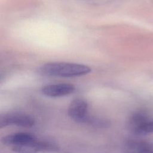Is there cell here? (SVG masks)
<instances>
[{"label":"cell","instance_id":"6da1fadb","mask_svg":"<svg viewBox=\"0 0 153 153\" xmlns=\"http://www.w3.org/2000/svg\"><path fill=\"white\" fill-rule=\"evenodd\" d=\"M90 71V68L87 65L67 62L48 63L40 68V72L44 75L66 78L87 75Z\"/></svg>","mask_w":153,"mask_h":153},{"label":"cell","instance_id":"7a4b0ae2","mask_svg":"<svg viewBox=\"0 0 153 153\" xmlns=\"http://www.w3.org/2000/svg\"><path fill=\"white\" fill-rule=\"evenodd\" d=\"M35 120L30 115L18 112L4 114L0 118V127L16 126L29 128L34 126Z\"/></svg>","mask_w":153,"mask_h":153},{"label":"cell","instance_id":"3957f363","mask_svg":"<svg viewBox=\"0 0 153 153\" xmlns=\"http://www.w3.org/2000/svg\"><path fill=\"white\" fill-rule=\"evenodd\" d=\"M88 104L82 99L77 98L73 100L68 108V115L74 121L78 123L87 121Z\"/></svg>","mask_w":153,"mask_h":153},{"label":"cell","instance_id":"277c9868","mask_svg":"<svg viewBox=\"0 0 153 153\" xmlns=\"http://www.w3.org/2000/svg\"><path fill=\"white\" fill-rule=\"evenodd\" d=\"M75 87L70 84H49L42 88V93L48 97H59L71 94L75 91Z\"/></svg>","mask_w":153,"mask_h":153},{"label":"cell","instance_id":"5b68a950","mask_svg":"<svg viewBox=\"0 0 153 153\" xmlns=\"http://www.w3.org/2000/svg\"><path fill=\"white\" fill-rule=\"evenodd\" d=\"M36 139L33 135L28 133L21 132L4 136L1 139V142L4 145L13 148L33 142Z\"/></svg>","mask_w":153,"mask_h":153},{"label":"cell","instance_id":"8992f818","mask_svg":"<svg viewBox=\"0 0 153 153\" xmlns=\"http://www.w3.org/2000/svg\"><path fill=\"white\" fill-rule=\"evenodd\" d=\"M125 153H153V145L136 140L127 141L124 146Z\"/></svg>","mask_w":153,"mask_h":153},{"label":"cell","instance_id":"52a82bcc","mask_svg":"<svg viewBox=\"0 0 153 153\" xmlns=\"http://www.w3.org/2000/svg\"><path fill=\"white\" fill-rule=\"evenodd\" d=\"M47 144L35 140L33 142L12 148L13 151L17 153H36L45 149H47Z\"/></svg>","mask_w":153,"mask_h":153},{"label":"cell","instance_id":"ba28073f","mask_svg":"<svg viewBox=\"0 0 153 153\" xmlns=\"http://www.w3.org/2000/svg\"><path fill=\"white\" fill-rule=\"evenodd\" d=\"M148 121L146 115L142 112H137L133 114L128 120V126L130 131L136 134L139 129L144 123Z\"/></svg>","mask_w":153,"mask_h":153},{"label":"cell","instance_id":"9c48e42d","mask_svg":"<svg viewBox=\"0 0 153 153\" xmlns=\"http://www.w3.org/2000/svg\"><path fill=\"white\" fill-rule=\"evenodd\" d=\"M153 132V121H148L139 129L136 134H146Z\"/></svg>","mask_w":153,"mask_h":153}]
</instances>
